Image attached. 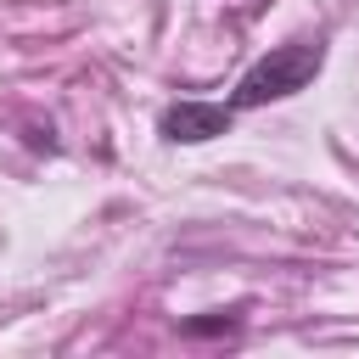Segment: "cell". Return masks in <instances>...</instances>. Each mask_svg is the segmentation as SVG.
<instances>
[{
  "label": "cell",
  "instance_id": "obj_1",
  "mask_svg": "<svg viewBox=\"0 0 359 359\" xmlns=\"http://www.w3.org/2000/svg\"><path fill=\"white\" fill-rule=\"evenodd\" d=\"M325 67V45L320 39H292V45H275L269 56H258L236 90H230V107L236 112H252V107H269V101H286L297 90H309Z\"/></svg>",
  "mask_w": 359,
  "mask_h": 359
},
{
  "label": "cell",
  "instance_id": "obj_2",
  "mask_svg": "<svg viewBox=\"0 0 359 359\" xmlns=\"http://www.w3.org/2000/svg\"><path fill=\"white\" fill-rule=\"evenodd\" d=\"M230 123H236L230 101H168L163 118H157V135L174 140V146H202V140L230 135Z\"/></svg>",
  "mask_w": 359,
  "mask_h": 359
},
{
  "label": "cell",
  "instance_id": "obj_3",
  "mask_svg": "<svg viewBox=\"0 0 359 359\" xmlns=\"http://www.w3.org/2000/svg\"><path fill=\"white\" fill-rule=\"evenodd\" d=\"M230 325H236V314H208V320H185L180 331L185 337H213V331H230Z\"/></svg>",
  "mask_w": 359,
  "mask_h": 359
}]
</instances>
